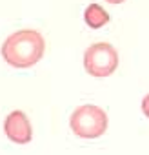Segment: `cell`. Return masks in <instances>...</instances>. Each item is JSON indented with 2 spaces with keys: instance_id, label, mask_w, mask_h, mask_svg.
<instances>
[{
  "instance_id": "8992f818",
  "label": "cell",
  "mask_w": 149,
  "mask_h": 155,
  "mask_svg": "<svg viewBox=\"0 0 149 155\" xmlns=\"http://www.w3.org/2000/svg\"><path fill=\"white\" fill-rule=\"evenodd\" d=\"M142 111H144L145 117H149V95H145L142 99Z\"/></svg>"
},
{
  "instance_id": "3957f363",
  "label": "cell",
  "mask_w": 149,
  "mask_h": 155,
  "mask_svg": "<svg viewBox=\"0 0 149 155\" xmlns=\"http://www.w3.org/2000/svg\"><path fill=\"white\" fill-rule=\"evenodd\" d=\"M84 68L98 79L109 77L118 68V51L107 42H95L84 51Z\"/></svg>"
},
{
  "instance_id": "277c9868",
  "label": "cell",
  "mask_w": 149,
  "mask_h": 155,
  "mask_svg": "<svg viewBox=\"0 0 149 155\" xmlns=\"http://www.w3.org/2000/svg\"><path fill=\"white\" fill-rule=\"evenodd\" d=\"M4 131H6L8 139L13 140V142H17V144H27L33 139L31 122H29L27 115L24 111H20V110H15V111H11L6 117Z\"/></svg>"
},
{
  "instance_id": "6da1fadb",
  "label": "cell",
  "mask_w": 149,
  "mask_h": 155,
  "mask_svg": "<svg viewBox=\"0 0 149 155\" xmlns=\"http://www.w3.org/2000/svg\"><path fill=\"white\" fill-rule=\"evenodd\" d=\"M2 57L4 60L18 69H26L40 62L46 51V40L40 31L36 29H18L11 33L2 44Z\"/></svg>"
},
{
  "instance_id": "7a4b0ae2",
  "label": "cell",
  "mask_w": 149,
  "mask_h": 155,
  "mask_svg": "<svg viewBox=\"0 0 149 155\" xmlns=\"http://www.w3.org/2000/svg\"><path fill=\"white\" fill-rule=\"evenodd\" d=\"M69 126L77 137L97 139V137H102L107 130V113L100 106L84 104L71 113Z\"/></svg>"
},
{
  "instance_id": "5b68a950",
  "label": "cell",
  "mask_w": 149,
  "mask_h": 155,
  "mask_svg": "<svg viewBox=\"0 0 149 155\" xmlns=\"http://www.w3.org/2000/svg\"><path fill=\"white\" fill-rule=\"evenodd\" d=\"M84 20H86V24H87L89 28L98 29V28H102V26H106V24L109 22V13H107L102 6L91 4V6H87L86 11H84Z\"/></svg>"
},
{
  "instance_id": "52a82bcc",
  "label": "cell",
  "mask_w": 149,
  "mask_h": 155,
  "mask_svg": "<svg viewBox=\"0 0 149 155\" xmlns=\"http://www.w3.org/2000/svg\"><path fill=\"white\" fill-rule=\"evenodd\" d=\"M107 2H109V4H122L124 0H107Z\"/></svg>"
}]
</instances>
